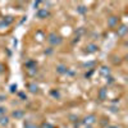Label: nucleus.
<instances>
[{"label":"nucleus","mask_w":128,"mask_h":128,"mask_svg":"<svg viewBox=\"0 0 128 128\" xmlns=\"http://www.w3.org/2000/svg\"><path fill=\"white\" fill-rule=\"evenodd\" d=\"M41 128H54V127H52L51 124H49V123H44L41 126Z\"/></svg>","instance_id":"7"},{"label":"nucleus","mask_w":128,"mask_h":128,"mask_svg":"<svg viewBox=\"0 0 128 128\" xmlns=\"http://www.w3.org/2000/svg\"><path fill=\"white\" fill-rule=\"evenodd\" d=\"M5 112H6V109L4 108V106H0V116H3L5 114Z\"/></svg>","instance_id":"6"},{"label":"nucleus","mask_w":128,"mask_h":128,"mask_svg":"<svg viewBox=\"0 0 128 128\" xmlns=\"http://www.w3.org/2000/svg\"><path fill=\"white\" fill-rule=\"evenodd\" d=\"M87 128H91V127H87Z\"/></svg>","instance_id":"8"},{"label":"nucleus","mask_w":128,"mask_h":128,"mask_svg":"<svg viewBox=\"0 0 128 128\" xmlns=\"http://www.w3.org/2000/svg\"><path fill=\"white\" fill-rule=\"evenodd\" d=\"M13 116H14V118H22V116H23V112L22 110H16V112H13Z\"/></svg>","instance_id":"2"},{"label":"nucleus","mask_w":128,"mask_h":128,"mask_svg":"<svg viewBox=\"0 0 128 128\" xmlns=\"http://www.w3.org/2000/svg\"><path fill=\"white\" fill-rule=\"evenodd\" d=\"M49 13H48V10H45V9H42V10H40V12H38V17L40 18H44L45 16H48Z\"/></svg>","instance_id":"5"},{"label":"nucleus","mask_w":128,"mask_h":128,"mask_svg":"<svg viewBox=\"0 0 128 128\" xmlns=\"http://www.w3.org/2000/svg\"><path fill=\"white\" fill-rule=\"evenodd\" d=\"M84 122H86L87 124H92V123L95 122V116H94V115H90V116H87V118H86V120H84Z\"/></svg>","instance_id":"3"},{"label":"nucleus","mask_w":128,"mask_h":128,"mask_svg":"<svg viewBox=\"0 0 128 128\" xmlns=\"http://www.w3.org/2000/svg\"><path fill=\"white\" fill-rule=\"evenodd\" d=\"M9 124V118H8V116H0V126H8Z\"/></svg>","instance_id":"1"},{"label":"nucleus","mask_w":128,"mask_h":128,"mask_svg":"<svg viewBox=\"0 0 128 128\" xmlns=\"http://www.w3.org/2000/svg\"><path fill=\"white\" fill-rule=\"evenodd\" d=\"M24 128H38L36 124H34V123H31V122H26L24 123Z\"/></svg>","instance_id":"4"}]
</instances>
